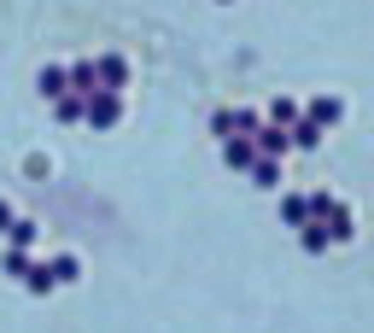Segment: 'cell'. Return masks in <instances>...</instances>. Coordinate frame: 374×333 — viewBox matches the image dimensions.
I'll use <instances>...</instances> for the list:
<instances>
[{
	"instance_id": "cell-1",
	"label": "cell",
	"mask_w": 374,
	"mask_h": 333,
	"mask_svg": "<svg viewBox=\"0 0 374 333\" xmlns=\"http://www.w3.org/2000/svg\"><path fill=\"white\" fill-rule=\"evenodd\" d=\"M0 228H6V205H0Z\"/></svg>"
}]
</instances>
